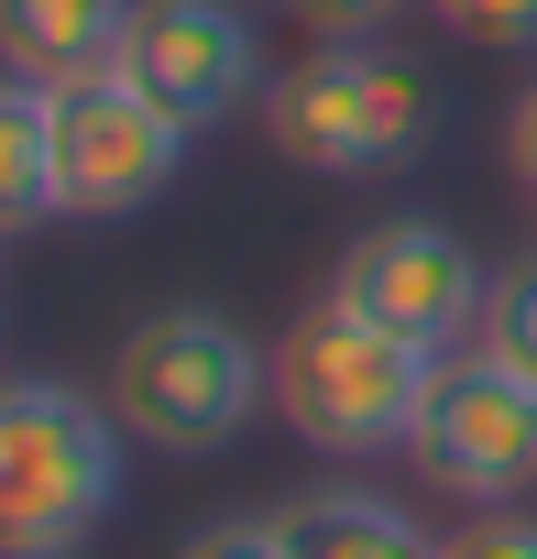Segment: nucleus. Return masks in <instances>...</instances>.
<instances>
[{
	"instance_id": "14",
	"label": "nucleus",
	"mask_w": 537,
	"mask_h": 559,
	"mask_svg": "<svg viewBox=\"0 0 537 559\" xmlns=\"http://www.w3.org/2000/svg\"><path fill=\"white\" fill-rule=\"evenodd\" d=\"M439 559H537V515H515V504H482L472 526H450V537H439Z\"/></svg>"
},
{
	"instance_id": "16",
	"label": "nucleus",
	"mask_w": 537,
	"mask_h": 559,
	"mask_svg": "<svg viewBox=\"0 0 537 559\" xmlns=\"http://www.w3.org/2000/svg\"><path fill=\"white\" fill-rule=\"evenodd\" d=\"M286 12H297L308 34H373V23L406 12V0H286Z\"/></svg>"
},
{
	"instance_id": "11",
	"label": "nucleus",
	"mask_w": 537,
	"mask_h": 559,
	"mask_svg": "<svg viewBox=\"0 0 537 559\" xmlns=\"http://www.w3.org/2000/svg\"><path fill=\"white\" fill-rule=\"evenodd\" d=\"M0 198H12V230H34V219L67 209V176H56V88H34V78L0 88Z\"/></svg>"
},
{
	"instance_id": "17",
	"label": "nucleus",
	"mask_w": 537,
	"mask_h": 559,
	"mask_svg": "<svg viewBox=\"0 0 537 559\" xmlns=\"http://www.w3.org/2000/svg\"><path fill=\"white\" fill-rule=\"evenodd\" d=\"M504 165H515V187L537 198V78L515 88V110H504Z\"/></svg>"
},
{
	"instance_id": "5",
	"label": "nucleus",
	"mask_w": 537,
	"mask_h": 559,
	"mask_svg": "<svg viewBox=\"0 0 537 559\" xmlns=\"http://www.w3.org/2000/svg\"><path fill=\"white\" fill-rule=\"evenodd\" d=\"M406 461H417L439 493H461V504H515V493L537 483V373H515V362L482 352V341L450 352L439 384H428V406H417Z\"/></svg>"
},
{
	"instance_id": "3",
	"label": "nucleus",
	"mask_w": 537,
	"mask_h": 559,
	"mask_svg": "<svg viewBox=\"0 0 537 559\" xmlns=\"http://www.w3.org/2000/svg\"><path fill=\"white\" fill-rule=\"evenodd\" d=\"M263 132L308 176H395L428 154L439 132V88L417 56L373 45V34H319L275 88H263Z\"/></svg>"
},
{
	"instance_id": "13",
	"label": "nucleus",
	"mask_w": 537,
	"mask_h": 559,
	"mask_svg": "<svg viewBox=\"0 0 537 559\" xmlns=\"http://www.w3.org/2000/svg\"><path fill=\"white\" fill-rule=\"evenodd\" d=\"M461 45H537V0H428Z\"/></svg>"
},
{
	"instance_id": "7",
	"label": "nucleus",
	"mask_w": 537,
	"mask_h": 559,
	"mask_svg": "<svg viewBox=\"0 0 537 559\" xmlns=\"http://www.w3.org/2000/svg\"><path fill=\"white\" fill-rule=\"evenodd\" d=\"M187 165V121L154 110L132 78H88V88H56V176H67V209L77 219H132L176 187Z\"/></svg>"
},
{
	"instance_id": "10",
	"label": "nucleus",
	"mask_w": 537,
	"mask_h": 559,
	"mask_svg": "<svg viewBox=\"0 0 537 559\" xmlns=\"http://www.w3.org/2000/svg\"><path fill=\"white\" fill-rule=\"evenodd\" d=\"M275 526H286V559H439V537L395 493H362V483H319L275 504Z\"/></svg>"
},
{
	"instance_id": "4",
	"label": "nucleus",
	"mask_w": 537,
	"mask_h": 559,
	"mask_svg": "<svg viewBox=\"0 0 537 559\" xmlns=\"http://www.w3.org/2000/svg\"><path fill=\"white\" fill-rule=\"evenodd\" d=\"M121 504V417L110 395L88 406L56 373H23L0 395V548L12 559H67L88 526Z\"/></svg>"
},
{
	"instance_id": "9",
	"label": "nucleus",
	"mask_w": 537,
	"mask_h": 559,
	"mask_svg": "<svg viewBox=\"0 0 537 559\" xmlns=\"http://www.w3.org/2000/svg\"><path fill=\"white\" fill-rule=\"evenodd\" d=\"M132 34V0H12L0 12V45H12V78L34 88H88L121 67Z\"/></svg>"
},
{
	"instance_id": "8",
	"label": "nucleus",
	"mask_w": 537,
	"mask_h": 559,
	"mask_svg": "<svg viewBox=\"0 0 537 559\" xmlns=\"http://www.w3.org/2000/svg\"><path fill=\"white\" fill-rule=\"evenodd\" d=\"M110 78H132L154 110H176L198 132V121H230L263 88V45H252L241 0H132V34H121Z\"/></svg>"
},
{
	"instance_id": "6",
	"label": "nucleus",
	"mask_w": 537,
	"mask_h": 559,
	"mask_svg": "<svg viewBox=\"0 0 537 559\" xmlns=\"http://www.w3.org/2000/svg\"><path fill=\"white\" fill-rule=\"evenodd\" d=\"M482 286H493V274L472 263V241L439 230V219H417V209H406V219H373V230L341 252V274H330L341 308L406 330L417 352H450L461 330H482Z\"/></svg>"
},
{
	"instance_id": "2",
	"label": "nucleus",
	"mask_w": 537,
	"mask_h": 559,
	"mask_svg": "<svg viewBox=\"0 0 537 559\" xmlns=\"http://www.w3.org/2000/svg\"><path fill=\"white\" fill-rule=\"evenodd\" d=\"M450 352H417L406 330L319 297L308 319H286L275 341V417L319 450V461H384L417 439V406L439 384Z\"/></svg>"
},
{
	"instance_id": "15",
	"label": "nucleus",
	"mask_w": 537,
	"mask_h": 559,
	"mask_svg": "<svg viewBox=\"0 0 537 559\" xmlns=\"http://www.w3.org/2000/svg\"><path fill=\"white\" fill-rule=\"evenodd\" d=\"M176 559H286V526L275 515H208Z\"/></svg>"
},
{
	"instance_id": "12",
	"label": "nucleus",
	"mask_w": 537,
	"mask_h": 559,
	"mask_svg": "<svg viewBox=\"0 0 537 559\" xmlns=\"http://www.w3.org/2000/svg\"><path fill=\"white\" fill-rule=\"evenodd\" d=\"M482 352H504L515 373H537V252H515L493 286H482V330H472Z\"/></svg>"
},
{
	"instance_id": "1",
	"label": "nucleus",
	"mask_w": 537,
	"mask_h": 559,
	"mask_svg": "<svg viewBox=\"0 0 537 559\" xmlns=\"http://www.w3.org/2000/svg\"><path fill=\"white\" fill-rule=\"evenodd\" d=\"M99 395H110L121 439H143L165 461H208L275 406V352L219 308H154V319L121 330Z\"/></svg>"
}]
</instances>
